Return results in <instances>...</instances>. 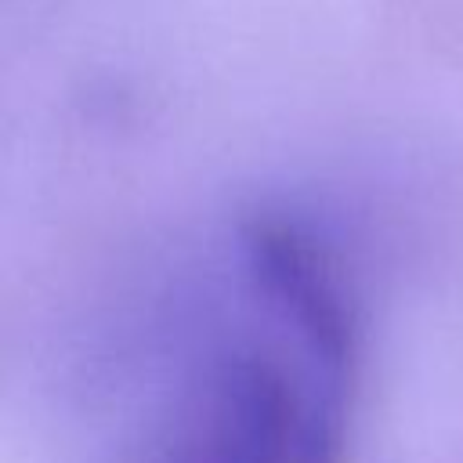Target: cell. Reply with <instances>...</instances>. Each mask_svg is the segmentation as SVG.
Masks as SVG:
<instances>
[{
    "label": "cell",
    "mask_w": 463,
    "mask_h": 463,
    "mask_svg": "<svg viewBox=\"0 0 463 463\" xmlns=\"http://www.w3.org/2000/svg\"><path fill=\"white\" fill-rule=\"evenodd\" d=\"M351 373V311L329 257L293 228H257L163 463H333Z\"/></svg>",
    "instance_id": "obj_1"
}]
</instances>
